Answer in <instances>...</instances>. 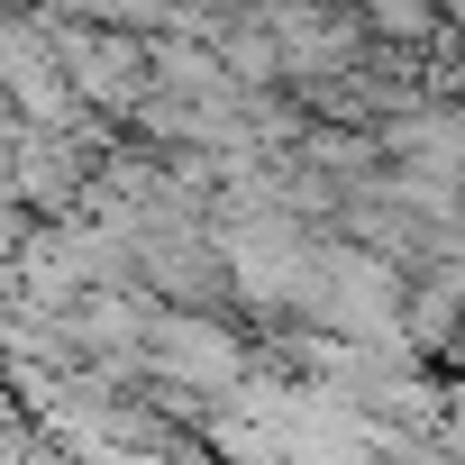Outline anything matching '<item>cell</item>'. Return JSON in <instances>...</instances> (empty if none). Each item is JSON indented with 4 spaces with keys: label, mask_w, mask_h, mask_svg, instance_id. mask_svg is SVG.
<instances>
[{
    "label": "cell",
    "mask_w": 465,
    "mask_h": 465,
    "mask_svg": "<svg viewBox=\"0 0 465 465\" xmlns=\"http://www.w3.org/2000/svg\"><path fill=\"white\" fill-rule=\"evenodd\" d=\"M0 447H19V420H10V392H0Z\"/></svg>",
    "instance_id": "5"
},
{
    "label": "cell",
    "mask_w": 465,
    "mask_h": 465,
    "mask_svg": "<svg viewBox=\"0 0 465 465\" xmlns=\"http://www.w3.org/2000/svg\"><path fill=\"white\" fill-rule=\"evenodd\" d=\"M137 365L164 383V392H247V338L228 329L219 311H155L146 320V347Z\"/></svg>",
    "instance_id": "1"
},
{
    "label": "cell",
    "mask_w": 465,
    "mask_h": 465,
    "mask_svg": "<svg viewBox=\"0 0 465 465\" xmlns=\"http://www.w3.org/2000/svg\"><path fill=\"white\" fill-rule=\"evenodd\" d=\"M201 438H210V456H219V465H283L274 429H265V420H247V411H219Z\"/></svg>",
    "instance_id": "4"
},
{
    "label": "cell",
    "mask_w": 465,
    "mask_h": 465,
    "mask_svg": "<svg viewBox=\"0 0 465 465\" xmlns=\"http://www.w3.org/2000/svg\"><path fill=\"white\" fill-rule=\"evenodd\" d=\"M356 10V28H365V46H438L447 37V0H347Z\"/></svg>",
    "instance_id": "3"
},
{
    "label": "cell",
    "mask_w": 465,
    "mask_h": 465,
    "mask_svg": "<svg viewBox=\"0 0 465 465\" xmlns=\"http://www.w3.org/2000/svg\"><path fill=\"white\" fill-rule=\"evenodd\" d=\"M46 55H55V83L74 92V110H83V101L128 110V101L146 92V55H137V37H110V28H46Z\"/></svg>",
    "instance_id": "2"
}]
</instances>
